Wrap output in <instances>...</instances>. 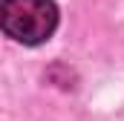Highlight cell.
I'll return each mask as SVG.
<instances>
[{"label": "cell", "mask_w": 124, "mask_h": 121, "mask_svg": "<svg viewBox=\"0 0 124 121\" xmlns=\"http://www.w3.org/2000/svg\"><path fill=\"white\" fill-rule=\"evenodd\" d=\"M58 26L55 0H0V29L23 46H38Z\"/></svg>", "instance_id": "1"}]
</instances>
